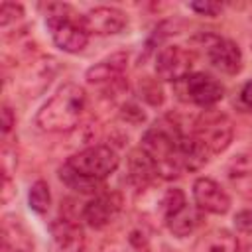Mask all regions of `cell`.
I'll list each match as a JSON object with an SVG mask.
<instances>
[{"mask_svg": "<svg viewBox=\"0 0 252 252\" xmlns=\"http://www.w3.org/2000/svg\"><path fill=\"white\" fill-rule=\"evenodd\" d=\"M2 250L33 252V236L16 215H6L2 219Z\"/></svg>", "mask_w": 252, "mask_h": 252, "instance_id": "cell-14", "label": "cell"}, {"mask_svg": "<svg viewBox=\"0 0 252 252\" xmlns=\"http://www.w3.org/2000/svg\"><path fill=\"white\" fill-rule=\"evenodd\" d=\"M234 226L236 230H240L242 234H252V209L240 211L234 217Z\"/></svg>", "mask_w": 252, "mask_h": 252, "instance_id": "cell-24", "label": "cell"}, {"mask_svg": "<svg viewBox=\"0 0 252 252\" xmlns=\"http://www.w3.org/2000/svg\"><path fill=\"white\" fill-rule=\"evenodd\" d=\"M126 67H128V53L118 51V53H112V55L100 59L93 67H89L85 73V79H87V83L98 85V87L112 85L122 79Z\"/></svg>", "mask_w": 252, "mask_h": 252, "instance_id": "cell-13", "label": "cell"}, {"mask_svg": "<svg viewBox=\"0 0 252 252\" xmlns=\"http://www.w3.org/2000/svg\"><path fill=\"white\" fill-rule=\"evenodd\" d=\"M65 163L73 171H77L79 175H83L87 179L102 181L110 173L116 171L120 158L114 148H110L106 144H94V146H89V148L73 154Z\"/></svg>", "mask_w": 252, "mask_h": 252, "instance_id": "cell-4", "label": "cell"}, {"mask_svg": "<svg viewBox=\"0 0 252 252\" xmlns=\"http://www.w3.org/2000/svg\"><path fill=\"white\" fill-rule=\"evenodd\" d=\"M189 8L193 12H197V14H201V16L213 18L222 10V4H219V2H191Z\"/></svg>", "mask_w": 252, "mask_h": 252, "instance_id": "cell-23", "label": "cell"}, {"mask_svg": "<svg viewBox=\"0 0 252 252\" xmlns=\"http://www.w3.org/2000/svg\"><path fill=\"white\" fill-rule=\"evenodd\" d=\"M193 53L181 45H165L156 55V75L161 81L179 83L191 75Z\"/></svg>", "mask_w": 252, "mask_h": 252, "instance_id": "cell-8", "label": "cell"}, {"mask_svg": "<svg viewBox=\"0 0 252 252\" xmlns=\"http://www.w3.org/2000/svg\"><path fill=\"white\" fill-rule=\"evenodd\" d=\"M122 211V197L118 193H96L83 207V220L93 228L108 226Z\"/></svg>", "mask_w": 252, "mask_h": 252, "instance_id": "cell-11", "label": "cell"}, {"mask_svg": "<svg viewBox=\"0 0 252 252\" xmlns=\"http://www.w3.org/2000/svg\"><path fill=\"white\" fill-rule=\"evenodd\" d=\"M100 252H150L148 236L140 228H128L108 236L100 244Z\"/></svg>", "mask_w": 252, "mask_h": 252, "instance_id": "cell-17", "label": "cell"}, {"mask_svg": "<svg viewBox=\"0 0 252 252\" xmlns=\"http://www.w3.org/2000/svg\"><path fill=\"white\" fill-rule=\"evenodd\" d=\"M12 126H16V118H14V112H12V108L10 106H2V136L4 138H8V134H10V130H12Z\"/></svg>", "mask_w": 252, "mask_h": 252, "instance_id": "cell-25", "label": "cell"}, {"mask_svg": "<svg viewBox=\"0 0 252 252\" xmlns=\"http://www.w3.org/2000/svg\"><path fill=\"white\" fill-rule=\"evenodd\" d=\"M45 24L53 43L65 53H79L89 43V33L81 24V16L69 4L51 2L45 6Z\"/></svg>", "mask_w": 252, "mask_h": 252, "instance_id": "cell-3", "label": "cell"}, {"mask_svg": "<svg viewBox=\"0 0 252 252\" xmlns=\"http://www.w3.org/2000/svg\"><path fill=\"white\" fill-rule=\"evenodd\" d=\"M193 252H240V246L228 228H211L197 238Z\"/></svg>", "mask_w": 252, "mask_h": 252, "instance_id": "cell-18", "label": "cell"}, {"mask_svg": "<svg viewBox=\"0 0 252 252\" xmlns=\"http://www.w3.org/2000/svg\"><path fill=\"white\" fill-rule=\"evenodd\" d=\"M181 138H183V132L179 130V126L167 118L158 120L144 132L140 148L152 158L159 177L171 179V177H177L179 171H183L179 163Z\"/></svg>", "mask_w": 252, "mask_h": 252, "instance_id": "cell-2", "label": "cell"}, {"mask_svg": "<svg viewBox=\"0 0 252 252\" xmlns=\"http://www.w3.org/2000/svg\"><path fill=\"white\" fill-rule=\"evenodd\" d=\"M193 201L203 213L211 215H224L230 209V197L224 191V187L211 179V177H199L193 183Z\"/></svg>", "mask_w": 252, "mask_h": 252, "instance_id": "cell-10", "label": "cell"}, {"mask_svg": "<svg viewBox=\"0 0 252 252\" xmlns=\"http://www.w3.org/2000/svg\"><path fill=\"white\" fill-rule=\"evenodd\" d=\"M199 41H201V47H203L209 63L217 71H220L224 75L240 73L244 57H242L240 47L232 39L220 37V35H215V33H205V35L199 37Z\"/></svg>", "mask_w": 252, "mask_h": 252, "instance_id": "cell-6", "label": "cell"}, {"mask_svg": "<svg viewBox=\"0 0 252 252\" xmlns=\"http://www.w3.org/2000/svg\"><path fill=\"white\" fill-rule=\"evenodd\" d=\"M177 85H181L185 98L201 108H213L224 96V87L209 73H191Z\"/></svg>", "mask_w": 252, "mask_h": 252, "instance_id": "cell-7", "label": "cell"}, {"mask_svg": "<svg viewBox=\"0 0 252 252\" xmlns=\"http://www.w3.org/2000/svg\"><path fill=\"white\" fill-rule=\"evenodd\" d=\"M240 100L244 102V106L252 108V81H248V83L242 87V91H240Z\"/></svg>", "mask_w": 252, "mask_h": 252, "instance_id": "cell-26", "label": "cell"}, {"mask_svg": "<svg viewBox=\"0 0 252 252\" xmlns=\"http://www.w3.org/2000/svg\"><path fill=\"white\" fill-rule=\"evenodd\" d=\"M51 248L53 252H83L85 250V230L79 222L59 217L49 224Z\"/></svg>", "mask_w": 252, "mask_h": 252, "instance_id": "cell-12", "label": "cell"}, {"mask_svg": "<svg viewBox=\"0 0 252 252\" xmlns=\"http://www.w3.org/2000/svg\"><path fill=\"white\" fill-rule=\"evenodd\" d=\"M85 106V91L75 83H67L37 110L35 126L43 132H69L79 124Z\"/></svg>", "mask_w": 252, "mask_h": 252, "instance_id": "cell-1", "label": "cell"}, {"mask_svg": "<svg viewBox=\"0 0 252 252\" xmlns=\"http://www.w3.org/2000/svg\"><path fill=\"white\" fill-rule=\"evenodd\" d=\"M28 203H30V209L37 215H43L49 211L51 193H49V185L43 179H37L35 183H32L30 193H28Z\"/></svg>", "mask_w": 252, "mask_h": 252, "instance_id": "cell-20", "label": "cell"}, {"mask_svg": "<svg viewBox=\"0 0 252 252\" xmlns=\"http://www.w3.org/2000/svg\"><path fill=\"white\" fill-rule=\"evenodd\" d=\"M191 134L213 156V154L224 152L230 146L232 136H234V126H232V120L224 112L215 110V108H205L197 116Z\"/></svg>", "mask_w": 252, "mask_h": 252, "instance_id": "cell-5", "label": "cell"}, {"mask_svg": "<svg viewBox=\"0 0 252 252\" xmlns=\"http://www.w3.org/2000/svg\"><path fill=\"white\" fill-rule=\"evenodd\" d=\"M126 177H128V181H130L136 189L144 191V189L150 187V185L154 183V179L159 177V175H158V169H156V163L152 161V158H150L142 148H138V150H132V152L128 154Z\"/></svg>", "mask_w": 252, "mask_h": 252, "instance_id": "cell-15", "label": "cell"}, {"mask_svg": "<svg viewBox=\"0 0 252 252\" xmlns=\"http://www.w3.org/2000/svg\"><path fill=\"white\" fill-rule=\"evenodd\" d=\"M59 177H61V181H63L67 187H71V189H75V191H79V193H96V191H98V185L102 183V181H93V179H87V177L79 175V173L73 171L67 163L59 169Z\"/></svg>", "mask_w": 252, "mask_h": 252, "instance_id": "cell-19", "label": "cell"}, {"mask_svg": "<svg viewBox=\"0 0 252 252\" xmlns=\"http://www.w3.org/2000/svg\"><path fill=\"white\" fill-rule=\"evenodd\" d=\"M24 18V8L16 2H2V8H0V26L6 30L10 24L14 22H20Z\"/></svg>", "mask_w": 252, "mask_h": 252, "instance_id": "cell-21", "label": "cell"}, {"mask_svg": "<svg viewBox=\"0 0 252 252\" xmlns=\"http://www.w3.org/2000/svg\"><path fill=\"white\" fill-rule=\"evenodd\" d=\"M201 219H203V211L197 205L185 203L165 219V226L173 236L185 238L197 230V226L201 224Z\"/></svg>", "mask_w": 252, "mask_h": 252, "instance_id": "cell-16", "label": "cell"}, {"mask_svg": "<svg viewBox=\"0 0 252 252\" xmlns=\"http://www.w3.org/2000/svg\"><path fill=\"white\" fill-rule=\"evenodd\" d=\"M81 24L89 35H114L126 28L128 18L114 6H96L81 16Z\"/></svg>", "mask_w": 252, "mask_h": 252, "instance_id": "cell-9", "label": "cell"}, {"mask_svg": "<svg viewBox=\"0 0 252 252\" xmlns=\"http://www.w3.org/2000/svg\"><path fill=\"white\" fill-rule=\"evenodd\" d=\"M16 163H18V158H16V148H12L6 140H4V146H2V177H10L12 171L16 169Z\"/></svg>", "mask_w": 252, "mask_h": 252, "instance_id": "cell-22", "label": "cell"}]
</instances>
